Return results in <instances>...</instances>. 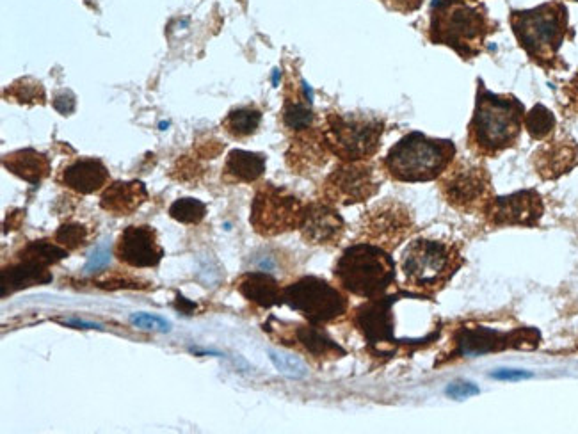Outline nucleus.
<instances>
[{
    "mask_svg": "<svg viewBox=\"0 0 578 434\" xmlns=\"http://www.w3.org/2000/svg\"><path fill=\"white\" fill-rule=\"evenodd\" d=\"M281 344L298 346L315 360H337L346 356V349L315 324H294L292 330L281 335Z\"/></svg>",
    "mask_w": 578,
    "mask_h": 434,
    "instance_id": "20",
    "label": "nucleus"
},
{
    "mask_svg": "<svg viewBox=\"0 0 578 434\" xmlns=\"http://www.w3.org/2000/svg\"><path fill=\"white\" fill-rule=\"evenodd\" d=\"M330 153L322 129L312 127V129L298 132L296 137L290 141L289 150H287V164L294 173L315 171L328 162Z\"/></svg>",
    "mask_w": 578,
    "mask_h": 434,
    "instance_id": "18",
    "label": "nucleus"
},
{
    "mask_svg": "<svg viewBox=\"0 0 578 434\" xmlns=\"http://www.w3.org/2000/svg\"><path fill=\"white\" fill-rule=\"evenodd\" d=\"M169 216L184 225H200L207 216V205L196 198H182L169 207Z\"/></svg>",
    "mask_w": 578,
    "mask_h": 434,
    "instance_id": "30",
    "label": "nucleus"
},
{
    "mask_svg": "<svg viewBox=\"0 0 578 434\" xmlns=\"http://www.w3.org/2000/svg\"><path fill=\"white\" fill-rule=\"evenodd\" d=\"M381 2L385 4L386 8L392 9L395 13H401V15L413 13L424 4V0H381Z\"/></svg>",
    "mask_w": 578,
    "mask_h": 434,
    "instance_id": "37",
    "label": "nucleus"
},
{
    "mask_svg": "<svg viewBox=\"0 0 578 434\" xmlns=\"http://www.w3.org/2000/svg\"><path fill=\"white\" fill-rule=\"evenodd\" d=\"M281 120H283V125L294 134L314 127L315 114L314 109H312V97H310L308 86H306L305 97L296 89L290 88L287 91L283 111H281Z\"/></svg>",
    "mask_w": 578,
    "mask_h": 434,
    "instance_id": "27",
    "label": "nucleus"
},
{
    "mask_svg": "<svg viewBox=\"0 0 578 434\" xmlns=\"http://www.w3.org/2000/svg\"><path fill=\"white\" fill-rule=\"evenodd\" d=\"M299 232L308 244L337 246L346 234V221L335 205L324 200L314 201L305 205Z\"/></svg>",
    "mask_w": 578,
    "mask_h": 434,
    "instance_id": "17",
    "label": "nucleus"
},
{
    "mask_svg": "<svg viewBox=\"0 0 578 434\" xmlns=\"http://www.w3.org/2000/svg\"><path fill=\"white\" fill-rule=\"evenodd\" d=\"M360 228L362 239L394 251L415 232V219L401 201L386 200L365 212Z\"/></svg>",
    "mask_w": 578,
    "mask_h": 434,
    "instance_id": "14",
    "label": "nucleus"
},
{
    "mask_svg": "<svg viewBox=\"0 0 578 434\" xmlns=\"http://www.w3.org/2000/svg\"><path fill=\"white\" fill-rule=\"evenodd\" d=\"M575 2H578V0H575Z\"/></svg>",
    "mask_w": 578,
    "mask_h": 434,
    "instance_id": "44",
    "label": "nucleus"
},
{
    "mask_svg": "<svg viewBox=\"0 0 578 434\" xmlns=\"http://www.w3.org/2000/svg\"><path fill=\"white\" fill-rule=\"evenodd\" d=\"M283 305L315 326L337 321L349 310L346 294L317 276H303L287 285L283 289Z\"/></svg>",
    "mask_w": 578,
    "mask_h": 434,
    "instance_id": "10",
    "label": "nucleus"
},
{
    "mask_svg": "<svg viewBox=\"0 0 578 434\" xmlns=\"http://www.w3.org/2000/svg\"><path fill=\"white\" fill-rule=\"evenodd\" d=\"M545 214V203L536 189H525L509 196H493L482 210L486 225L491 228L523 226L536 228Z\"/></svg>",
    "mask_w": 578,
    "mask_h": 434,
    "instance_id": "15",
    "label": "nucleus"
},
{
    "mask_svg": "<svg viewBox=\"0 0 578 434\" xmlns=\"http://www.w3.org/2000/svg\"><path fill=\"white\" fill-rule=\"evenodd\" d=\"M98 287L100 289H145L146 285H139L137 280L130 278V276H123V274H113L107 280H98Z\"/></svg>",
    "mask_w": 578,
    "mask_h": 434,
    "instance_id": "36",
    "label": "nucleus"
},
{
    "mask_svg": "<svg viewBox=\"0 0 578 434\" xmlns=\"http://www.w3.org/2000/svg\"><path fill=\"white\" fill-rule=\"evenodd\" d=\"M111 262V246L107 242H102L93 253L89 255L88 264L84 266V273L95 274L102 271Z\"/></svg>",
    "mask_w": 578,
    "mask_h": 434,
    "instance_id": "34",
    "label": "nucleus"
},
{
    "mask_svg": "<svg viewBox=\"0 0 578 434\" xmlns=\"http://www.w3.org/2000/svg\"><path fill=\"white\" fill-rule=\"evenodd\" d=\"M114 253L121 264H127L136 269L157 267L164 257V250L157 239V232L148 225L127 226L116 242Z\"/></svg>",
    "mask_w": 578,
    "mask_h": 434,
    "instance_id": "16",
    "label": "nucleus"
},
{
    "mask_svg": "<svg viewBox=\"0 0 578 434\" xmlns=\"http://www.w3.org/2000/svg\"><path fill=\"white\" fill-rule=\"evenodd\" d=\"M539 344L541 333L536 328L520 326L511 331H502L479 322H465L454 330L449 349L436 360L434 367L504 351H534Z\"/></svg>",
    "mask_w": 578,
    "mask_h": 434,
    "instance_id": "7",
    "label": "nucleus"
},
{
    "mask_svg": "<svg viewBox=\"0 0 578 434\" xmlns=\"http://www.w3.org/2000/svg\"><path fill=\"white\" fill-rule=\"evenodd\" d=\"M177 308H180L184 314L191 315V312H193L194 308H196V305H194V303H189V301H187L185 298H182V296H178Z\"/></svg>",
    "mask_w": 578,
    "mask_h": 434,
    "instance_id": "42",
    "label": "nucleus"
},
{
    "mask_svg": "<svg viewBox=\"0 0 578 434\" xmlns=\"http://www.w3.org/2000/svg\"><path fill=\"white\" fill-rule=\"evenodd\" d=\"M130 322L143 330L169 331L171 324L159 315L134 314L130 315Z\"/></svg>",
    "mask_w": 578,
    "mask_h": 434,
    "instance_id": "35",
    "label": "nucleus"
},
{
    "mask_svg": "<svg viewBox=\"0 0 578 434\" xmlns=\"http://www.w3.org/2000/svg\"><path fill=\"white\" fill-rule=\"evenodd\" d=\"M75 95H73L72 91H61V93H57L56 97H54V107H56V111L63 114V116H68V114H72L75 111Z\"/></svg>",
    "mask_w": 578,
    "mask_h": 434,
    "instance_id": "39",
    "label": "nucleus"
},
{
    "mask_svg": "<svg viewBox=\"0 0 578 434\" xmlns=\"http://www.w3.org/2000/svg\"><path fill=\"white\" fill-rule=\"evenodd\" d=\"M406 294L408 290H397L390 296L367 299L354 310V326L365 338L370 354L378 358L413 354V349L397 335V315L394 312L395 305Z\"/></svg>",
    "mask_w": 578,
    "mask_h": 434,
    "instance_id": "9",
    "label": "nucleus"
},
{
    "mask_svg": "<svg viewBox=\"0 0 578 434\" xmlns=\"http://www.w3.org/2000/svg\"><path fill=\"white\" fill-rule=\"evenodd\" d=\"M6 95L17 100L18 104H45V89L40 82L33 81V79H22L11 84Z\"/></svg>",
    "mask_w": 578,
    "mask_h": 434,
    "instance_id": "31",
    "label": "nucleus"
},
{
    "mask_svg": "<svg viewBox=\"0 0 578 434\" xmlns=\"http://www.w3.org/2000/svg\"><path fill=\"white\" fill-rule=\"evenodd\" d=\"M260 121H262V111L253 105H244V107H237L226 114V118L223 120V129L228 136L235 137V139H246V137L257 134Z\"/></svg>",
    "mask_w": 578,
    "mask_h": 434,
    "instance_id": "28",
    "label": "nucleus"
},
{
    "mask_svg": "<svg viewBox=\"0 0 578 434\" xmlns=\"http://www.w3.org/2000/svg\"><path fill=\"white\" fill-rule=\"evenodd\" d=\"M146 200L148 191L143 182H114L102 194L100 207L113 216H132Z\"/></svg>",
    "mask_w": 578,
    "mask_h": 434,
    "instance_id": "23",
    "label": "nucleus"
},
{
    "mask_svg": "<svg viewBox=\"0 0 578 434\" xmlns=\"http://www.w3.org/2000/svg\"><path fill=\"white\" fill-rule=\"evenodd\" d=\"M335 280L342 289L363 299L385 296L394 285L397 267L390 251L370 242L349 246L335 264Z\"/></svg>",
    "mask_w": 578,
    "mask_h": 434,
    "instance_id": "5",
    "label": "nucleus"
},
{
    "mask_svg": "<svg viewBox=\"0 0 578 434\" xmlns=\"http://www.w3.org/2000/svg\"><path fill=\"white\" fill-rule=\"evenodd\" d=\"M555 125H557V120H555L554 113L541 104L534 105L532 111L525 114V120H523V127L534 141H545L552 136Z\"/></svg>",
    "mask_w": 578,
    "mask_h": 434,
    "instance_id": "29",
    "label": "nucleus"
},
{
    "mask_svg": "<svg viewBox=\"0 0 578 434\" xmlns=\"http://www.w3.org/2000/svg\"><path fill=\"white\" fill-rule=\"evenodd\" d=\"M514 38L534 65L545 72L566 68L559 50L570 34V13L564 2L554 0L538 8L511 11Z\"/></svg>",
    "mask_w": 578,
    "mask_h": 434,
    "instance_id": "3",
    "label": "nucleus"
},
{
    "mask_svg": "<svg viewBox=\"0 0 578 434\" xmlns=\"http://www.w3.org/2000/svg\"><path fill=\"white\" fill-rule=\"evenodd\" d=\"M525 105L513 95H497L479 81L466 145L475 157L493 159L514 148L522 136Z\"/></svg>",
    "mask_w": 578,
    "mask_h": 434,
    "instance_id": "1",
    "label": "nucleus"
},
{
    "mask_svg": "<svg viewBox=\"0 0 578 434\" xmlns=\"http://www.w3.org/2000/svg\"><path fill=\"white\" fill-rule=\"evenodd\" d=\"M564 98H566V109L570 113L578 116V72L566 86H564Z\"/></svg>",
    "mask_w": 578,
    "mask_h": 434,
    "instance_id": "40",
    "label": "nucleus"
},
{
    "mask_svg": "<svg viewBox=\"0 0 578 434\" xmlns=\"http://www.w3.org/2000/svg\"><path fill=\"white\" fill-rule=\"evenodd\" d=\"M89 239V230L79 223H66L57 230L54 241L65 250L73 251L82 248Z\"/></svg>",
    "mask_w": 578,
    "mask_h": 434,
    "instance_id": "32",
    "label": "nucleus"
},
{
    "mask_svg": "<svg viewBox=\"0 0 578 434\" xmlns=\"http://www.w3.org/2000/svg\"><path fill=\"white\" fill-rule=\"evenodd\" d=\"M497 31L481 2L434 0L429 20V41L454 50L463 61L481 56L484 43Z\"/></svg>",
    "mask_w": 578,
    "mask_h": 434,
    "instance_id": "2",
    "label": "nucleus"
},
{
    "mask_svg": "<svg viewBox=\"0 0 578 434\" xmlns=\"http://www.w3.org/2000/svg\"><path fill=\"white\" fill-rule=\"evenodd\" d=\"M235 289L239 290L242 298L260 308H273L283 305V289L276 278L262 271L242 274L235 282Z\"/></svg>",
    "mask_w": 578,
    "mask_h": 434,
    "instance_id": "24",
    "label": "nucleus"
},
{
    "mask_svg": "<svg viewBox=\"0 0 578 434\" xmlns=\"http://www.w3.org/2000/svg\"><path fill=\"white\" fill-rule=\"evenodd\" d=\"M472 2H477V0H472Z\"/></svg>",
    "mask_w": 578,
    "mask_h": 434,
    "instance_id": "43",
    "label": "nucleus"
},
{
    "mask_svg": "<svg viewBox=\"0 0 578 434\" xmlns=\"http://www.w3.org/2000/svg\"><path fill=\"white\" fill-rule=\"evenodd\" d=\"M465 266L458 244L417 239L410 242L401 258V269L408 287L433 298Z\"/></svg>",
    "mask_w": 578,
    "mask_h": 434,
    "instance_id": "6",
    "label": "nucleus"
},
{
    "mask_svg": "<svg viewBox=\"0 0 578 434\" xmlns=\"http://www.w3.org/2000/svg\"><path fill=\"white\" fill-rule=\"evenodd\" d=\"M440 193L452 209L463 214H482L495 196L486 166L479 162L454 161L440 177Z\"/></svg>",
    "mask_w": 578,
    "mask_h": 434,
    "instance_id": "12",
    "label": "nucleus"
},
{
    "mask_svg": "<svg viewBox=\"0 0 578 434\" xmlns=\"http://www.w3.org/2000/svg\"><path fill=\"white\" fill-rule=\"evenodd\" d=\"M534 168L543 180H555L578 164V145L566 137V139H552L541 146L534 153Z\"/></svg>",
    "mask_w": 578,
    "mask_h": 434,
    "instance_id": "19",
    "label": "nucleus"
},
{
    "mask_svg": "<svg viewBox=\"0 0 578 434\" xmlns=\"http://www.w3.org/2000/svg\"><path fill=\"white\" fill-rule=\"evenodd\" d=\"M532 374L530 372H525V370H498V372H493L491 378L504 379V381H514V379H525L530 378Z\"/></svg>",
    "mask_w": 578,
    "mask_h": 434,
    "instance_id": "41",
    "label": "nucleus"
},
{
    "mask_svg": "<svg viewBox=\"0 0 578 434\" xmlns=\"http://www.w3.org/2000/svg\"><path fill=\"white\" fill-rule=\"evenodd\" d=\"M477 394H479V388L472 385V383H452L447 388V395L452 397V399H458V401H463V399H468V397Z\"/></svg>",
    "mask_w": 578,
    "mask_h": 434,
    "instance_id": "38",
    "label": "nucleus"
},
{
    "mask_svg": "<svg viewBox=\"0 0 578 434\" xmlns=\"http://www.w3.org/2000/svg\"><path fill=\"white\" fill-rule=\"evenodd\" d=\"M50 282L52 274L49 273V266L18 251L15 262L2 269V298H6L8 294H15L18 290Z\"/></svg>",
    "mask_w": 578,
    "mask_h": 434,
    "instance_id": "21",
    "label": "nucleus"
},
{
    "mask_svg": "<svg viewBox=\"0 0 578 434\" xmlns=\"http://www.w3.org/2000/svg\"><path fill=\"white\" fill-rule=\"evenodd\" d=\"M456 161V146L449 139H434L411 132L390 148L383 159L386 175L404 184L433 182Z\"/></svg>",
    "mask_w": 578,
    "mask_h": 434,
    "instance_id": "4",
    "label": "nucleus"
},
{
    "mask_svg": "<svg viewBox=\"0 0 578 434\" xmlns=\"http://www.w3.org/2000/svg\"><path fill=\"white\" fill-rule=\"evenodd\" d=\"M305 203L285 187L265 184L258 189L253 203L249 223L262 237H276L299 230Z\"/></svg>",
    "mask_w": 578,
    "mask_h": 434,
    "instance_id": "11",
    "label": "nucleus"
},
{
    "mask_svg": "<svg viewBox=\"0 0 578 434\" xmlns=\"http://www.w3.org/2000/svg\"><path fill=\"white\" fill-rule=\"evenodd\" d=\"M267 159L262 153L232 150L226 157L223 178L226 182L237 184H253L265 173Z\"/></svg>",
    "mask_w": 578,
    "mask_h": 434,
    "instance_id": "26",
    "label": "nucleus"
},
{
    "mask_svg": "<svg viewBox=\"0 0 578 434\" xmlns=\"http://www.w3.org/2000/svg\"><path fill=\"white\" fill-rule=\"evenodd\" d=\"M381 187L378 171L369 161L342 162L321 187L322 200L331 205H356L376 196Z\"/></svg>",
    "mask_w": 578,
    "mask_h": 434,
    "instance_id": "13",
    "label": "nucleus"
},
{
    "mask_svg": "<svg viewBox=\"0 0 578 434\" xmlns=\"http://www.w3.org/2000/svg\"><path fill=\"white\" fill-rule=\"evenodd\" d=\"M269 356H271V362L274 363V367L280 370L281 374H285V376H289V378L294 379L305 378V365H303L301 360H298L296 356H290V354L274 353V351H271Z\"/></svg>",
    "mask_w": 578,
    "mask_h": 434,
    "instance_id": "33",
    "label": "nucleus"
},
{
    "mask_svg": "<svg viewBox=\"0 0 578 434\" xmlns=\"http://www.w3.org/2000/svg\"><path fill=\"white\" fill-rule=\"evenodd\" d=\"M2 166L29 184H38L49 177L52 171L49 157L45 153L36 152L33 148L8 153L2 159Z\"/></svg>",
    "mask_w": 578,
    "mask_h": 434,
    "instance_id": "25",
    "label": "nucleus"
},
{
    "mask_svg": "<svg viewBox=\"0 0 578 434\" xmlns=\"http://www.w3.org/2000/svg\"><path fill=\"white\" fill-rule=\"evenodd\" d=\"M322 132L340 162L369 161L379 152L385 121L369 114L328 113Z\"/></svg>",
    "mask_w": 578,
    "mask_h": 434,
    "instance_id": "8",
    "label": "nucleus"
},
{
    "mask_svg": "<svg viewBox=\"0 0 578 434\" xmlns=\"http://www.w3.org/2000/svg\"><path fill=\"white\" fill-rule=\"evenodd\" d=\"M59 182L75 193H98L109 182V169L98 159H77L61 171Z\"/></svg>",
    "mask_w": 578,
    "mask_h": 434,
    "instance_id": "22",
    "label": "nucleus"
}]
</instances>
